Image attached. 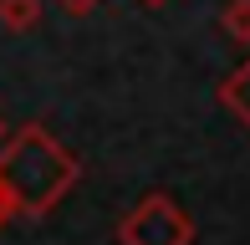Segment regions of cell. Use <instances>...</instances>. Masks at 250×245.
Listing matches in <instances>:
<instances>
[{"label":"cell","mask_w":250,"mask_h":245,"mask_svg":"<svg viewBox=\"0 0 250 245\" xmlns=\"http://www.w3.org/2000/svg\"><path fill=\"white\" fill-rule=\"evenodd\" d=\"M0 184H5L16 209H46L66 184H72V159L46 138V133L26 128L0 159Z\"/></svg>","instance_id":"cell-1"},{"label":"cell","mask_w":250,"mask_h":245,"mask_svg":"<svg viewBox=\"0 0 250 245\" xmlns=\"http://www.w3.org/2000/svg\"><path fill=\"white\" fill-rule=\"evenodd\" d=\"M123 235H128L133 245H184L189 225L174 215V204H168V199H148V204H143L138 215L123 225Z\"/></svg>","instance_id":"cell-2"},{"label":"cell","mask_w":250,"mask_h":245,"mask_svg":"<svg viewBox=\"0 0 250 245\" xmlns=\"http://www.w3.org/2000/svg\"><path fill=\"white\" fill-rule=\"evenodd\" d=\"M36 16H41V0H0V20L16 31H26Z\"/></svg>","instance_id":"cell-3"},{"label":"cell","mask_w":250,"mask_h":245,"mask_svg":"<svg viewBox=\"0 0 250 245\" xmlns=\"http://www.w3.org/2000/svg\"><path fill=\"white\" fill-rule=\"evenodd\" d=\"M10 209H16V204H10V194H5V184H0V225H5V220H10Z\"/></svg>","instance_id":"cell-4"},{"label":"cell","mask_w":250,"mask_h":245,"mask_svg":"<svg viewBox=\"0 0 250 245\" xmlns=\"http://www.w3.org/2000/svg\"><path fill=\"white\" fill-rule=\"evenodd\" d=\"M66 5H72V10H87V5H92V0H66Z\"/></svg>","instance_id":"cell-5"},{"label":"cell","mask_w":250,"mask_h":245,"mask_svg":"<svg viewBox=\"0 0 250 245\" xmlns=\"http://www.w3.org/2000/svg\"><path fill=\"white\" fill-rule=\"evenodd\" d=\"M0 138H5V122H0Z\"/></svg>","instance_id":"cell-6"}]
</instances>
